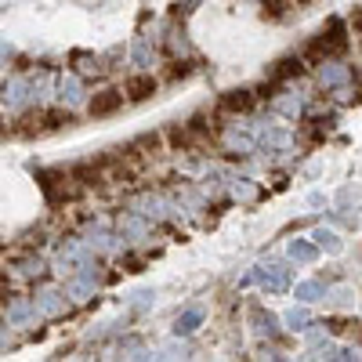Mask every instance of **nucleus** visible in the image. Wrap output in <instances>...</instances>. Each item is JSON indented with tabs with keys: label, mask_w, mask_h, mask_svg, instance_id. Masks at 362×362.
<instances>
[{
	"label": "nucleus",
	"mask_w": 362,
	"mask_h": 362,
	"mask_svg": "<svg viewBox=\"0 0 362 362\" xmlns=\"http://www.w3.org/2000/svg\"><path fill=\"white\" fill-rule=\"evenodd\" d=\"M134 62H138V66H145V62H149V47H145V44L134 47Z\"/></svg>",
	"instance_id": "aec40b11"
},
{
	"label": "nucleus",
	"mask_w": 362,
	"mask_h": 362,
	"mask_svg": "<svg viewBox=\"0 0 362 362\" xmlns=\"http://www.w3.org/2000/svg\"><path fill=\"white\" fill-rule=\"evenodd\" d=\"M44 123H47V131L69 127V123H73V113H66V109H51V113H44Z\"/></svg>",
	"instance_id": "9b49d317"
},
{
	"label": "nucleus",
	"mask_w": 362,
	"mask_h": 362,
	"mask_svg": "<svg viewBox=\"0 0 362 362\" xmlns=\"http://www.w3.org/2000/svg\"><path fill=\"white\" fill-rule=\"evenodd\" d=\"M290 257H293V261H301V264H311V261L319 257V250L311 246L308 239H293V243H290Z\"/></svg>",
	"instance_id": "1a4fd4ad"
},
{
	"label": "nucleus",
	"mask_w": 362,
	"mask_h": 362,
	"mask_svg": "<svg viewBox=\"0 0 362 362\" xmlns=\"http://www.w3.org/2000/svg\"><path fill=\"white\" fill-rule=\"evenodd\" d=\"M199 323H203V311L192 308V311H185V316H178L174 334H178V337H188V334H196V329H199Z\"/></svg>",
	"instance_id": "423d86ee"
},
{
	"label": "nucleus",
	"mask_w": 362,
	"mask_h": 362,
	"mask_svg": "<svg viewBox=\"0 0 362 362\" xmlns=\"http://www.w3.org/2000/svg\"><path fill=\"white\" fill-rule=\"evenodd\" d=\"M287 76H301V62H297V58H282V62H275L272 80H287Z\"/></svg>",
	"instance_id": "9d476101"
},
{
	"label": "nucleus",
	"mask_w": 362,
	"mask_h": 362,
	"mask_svg": "<svg viewBox=\"0 0 362 362\" xmlns=\"http://www.w3.org/2000/svg\"><path fill=\"white\" fill-rule=\"evenodd\" d=\"M316 243H319L323 250H329V254H337V250L344 246V243L337 239V232H326V228H316Z\"/></svg>",
	"instance_id": "f8f14e48"
},
{
	"label": "nucleus",
	"mask_w": 362,
	"mask_h": 362,
	"mask_svg": "<svg viewBox=\"0 0 362 362\" xmlns=\"http://www.w3.org/2000/svg\"><path fill=\"white\" fill-rule=\"evenodd\" d=\"M15 55V47L8 44V37H0V66H8V58Z\"/></svg>",
	"instance_id": "6ab92c4d"
},
{
	"label": "nucleus",
	"mask_w": 362,
	"mask_h": 362,
	"mask_svg": "<svg viewBox=\"0 0 362 362\" xmlns=\"http://www.w3.org/2000/svg\"><path fill=\"white\" fill-rule=\"evenodd\" d=\"M120 105H123L120 91H102V94H94V102H91V116H113Z\"/></svg>",
	"instance_id": "f03ea898"
},
{
	"label": "nucleus",
	"mask_w": 362,
	"mask_h": 362,
	"mask_svg": "<svg viewBox=\"0 0 362 362\" xmlns=\"http://www.w3.org/2000/svg\"><path fill=\"white\" fill-rule=\"evenodd\" d=\"M26 76H15V80H8V87H4V102L11 105V109H19L22 102H26Z\"/></svg>",
	"instance_id": "39448f33"
},
{
	"label": "nucleus",
	"mask_w": 362,
	"mask_h": 362,
	"mask_svg": "<svg viewBox=\"0 0 362 362\" xmlns=\"http://www.w3.org/2000/svg\"><path fill=\"white\" fill-rule=\"evenodd\" d=\"M250 91H228L225 98H221V109L225 113H243V109H250Z\"/></svg>",
	"instance_id": "6e6552de"
},
{
	"label": "nucleus",
	"mask_w": 362,
	"mask_h": 362,
	"mask_svg": "<svg viewBox=\"0 0 362 362\" xmlns=\"http://www.w3.org/2000/svg\"><path fill=\"white\" fill-rule=\"evenodd\" d=\"M123 91H127L131 102H145V98H152V94H156V80H152V76H131Z\"/></svg>",
	"instance_id": "7ed1b4c3"
},
{
	"label": "nucleus",
	"mask_w": 362,
	"mask_h": 362,
	"mask_svg": "<svg viewBox=\"0 0 362 362\" xmlns=\"http://www.w3.org/2000/svg\"><path fill=\"white\" fill-rule=\"evenodd\" d=\"M4 308H8V316H11L15 323H26L29 311H33V308H29V301H26V297H19V293H8V297H4Z\"/></svg>",
	"instance_id": "20e7f679"
},
{
	"label": "nucleus",
	"mask_w": 362,
	"mask_h": 362,
	"mask_svg": "<svg viewBox=\"0 0 362 362\" xmlns=\"http://www.w3.org/2000/svg\"><path fill=\"white\" fill-rule=\"evenodd\" d=\"M22 272H26V275H44V261H40V257H26V261H22Z\"/></svg>",
	"instance_id": "f3484780"
},
{
	"label": "nucleus",
	"mask_w": 362,
	"mask_h": 362,
	"mask_svg": "<svg viewBox=\"0 0 362 362\" xmlns=\"http://www.w3.org/2000/svg\"><path fill=\"white\" fill-rule=\"evenodd\" d=\"M275 109H279V113H287V116H297L301 102H297V98H279V102H275Z\"/></svg>",
	"instance_id": "dca6fc26"
},
{
	"label": "nucleus",
	"mask_w": 362,
	"mask_h": 362,
	"mask_svg": "<svg viewBox=\"0 0 362 362\" xmlns=\"http://www.w3.org/2000/svg\"><path fill=\"white\" fill-rule=\"evenodd\" d=\"M341 80H344V73H341L337 66H326V69H323V84L334 87V84H341Z\"/></svg>",
	"instance_id": "a211bd4d"
},
{
	"label": "nucleus",
	"mask_w": 362,
	"mask_h": 362,
	"mask_svg": "<svg viewBox=\"0 0 362 362\" xmlns=\"http://www.w3.org/2000/svg\"><path fill=\"white\" fill-rule=\"evenodd\" d=\"M308 319H311V316H308V311H305V308H293V311H290V316H287V323H290L293 329H305V326H308Z\"/></svg>",
	"instance_id": "2eb2a0df"
},
{
	"label": "nucleus",
	"mask_w": 362,
	"mask_h": 362,
	"mask_svg": "<svg viewBox=\"0 0 362 362\" xmlns=\"http://www.w3.org/2000/svg\"><path fill=\"white\" fill-rule=\"evenodd\" d=\"M257 279H261V287L269 290V293H282V290L290 287L287 269H279V264H264V269H257Z\"/></svg>",
	"instance_id": "f257e3e1"
},
{
	"label": "nucleus",
	"mask_w": 362,
	"mask_h": 362,
	"mask_svg": "<svg viewBox=\"0 0 362 362\" xmlns=\"http://www.w3.org/2000/svg\"><path fill=\"white\" fill-rule=\"evenodd\" d=\"M297 297H301V301H319L323 287H319V282H301V287H297Z\"/></svg>",
	"instance_id": "4468645a"
},
{
	"label": "nucleus",
	"mask_w": 362,
	"mask_h": 362,
	"mask_svg": "<svg viewBox=\"0 0 362 362\" xmlns=\"http://www.w3.org/2000/svg\"><path fill=\"white\" fill-rule=\"evenodd\" d=\"M37 308L47 311V316H58V311L66 308V297L55 293V290H44V293H37Z\"/></svg>",
	"instance_id": "0eeeda50"
},
{
	"label": "nucleus",
	"mask_w": 362,
	"mask_h": 362,
	"mask_svg": "<svg viewBox=\"0 0 362 362\" xmlns=\"http://www.w3.org/2000/svg\"><path fill=\"white\" fill-rule=\"evenodd\" d=\"M62 98L80 102V80H76V76H66V80H62Z\"/></svg>",
	"instance_id": "ddd939ff"
},
{
	"label": "nucleus",
	"mask_w": 362,
	"mask_h": 362,
	"mask_svg": "<svg viewBox=\"0 0 362 362\" xmlns=\"http://www.w3.org/2000/svg\"><path fill=\"white\" fill-rule=\"evenodd\" d=\"M235 196H254V185H246V181L235 185Z\"/></svg>",
	"instance_id": "412c9836"
}]
</instances>
